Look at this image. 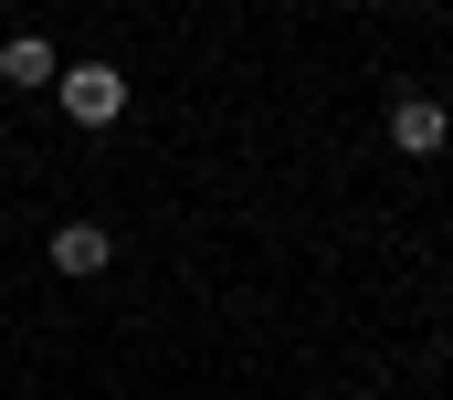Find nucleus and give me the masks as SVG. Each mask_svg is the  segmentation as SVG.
I'll list each match as a JSON object with an SVG mask.
<instances>
[{"instance_id":"nucleus-1","label":"nucleus","mask_w":453,"mask_h":400,"mask_svg":"<svg viewBox=\"0 0 453 400\" xmlns=\"http://www.w3.org/2000/svg\"><path fill=\"white\" fill-rule=\"evenodd\" d=\"M53 96H64L74 127H116V116H127V74H116V64H64Z\"/></svg>"},{"instance_id":"nucleus-2","label":"nucleus","mask_w":453,"mask_h":400,"mask_svg":"<svg viewBox=\"0 0 453 400\" xmlns=\"http://www.w3.org/2000/svg\"><path fill=\"white\" fill-rule=\"evenodd\" d=\"M390 148H401V158H443L453 148V105L443 96H401L390 105Z\"/></svg>"},{"instance_id":"nucleus-3","label":"nucleus","mask_w":453,"mask_h":400,"mask_svg":"<svg viewBox=\"0 0 453 400\" xmlns=\"http://www.w3.org/2000/svg\"><path fill=\"white\" fill-rule=\"evenodd\" d=\"M106 264H116L106 221H64V232H53V274H106Z\"/></svg>"},{"instance_id":"nucleus-4","label":"nucleus","mask_w":453,"mask_h":400,"mask_svg":"<svg viewBox=\"0 0 453 400\" xmlns=\"http://www.w3.org/2000/svg\"><path fill=\"white\" fill-rule=\"evenodd\" d=\"M53 74H64V53H53L42 32H11V42H0V85L32 96V85H53Z\"/></svg>"},{"instance_id":"nucleus-5","label":"nucleus","mask_w":453,"mask_h":400,"mask_svg":"<svg viewBox=\"0 0 453 400\" xmlns=\"http://www.w3.org/2000/svg\"><path fill=\"white\" fill-rule=\"evenodd\" d=\"M358 11H380V0H358Z\"/></svg>"}]
</instances>
